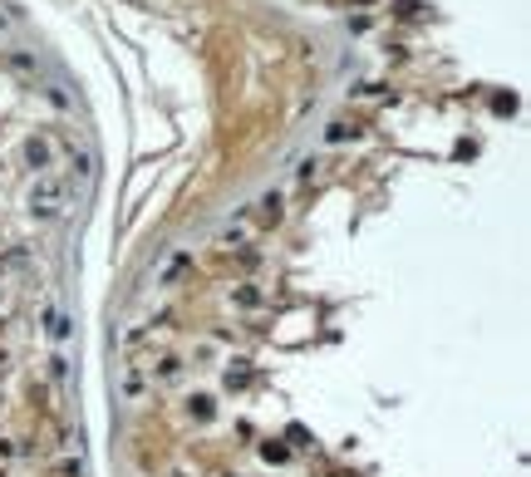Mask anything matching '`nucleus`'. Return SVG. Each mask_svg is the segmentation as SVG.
<instances>
[{
    "mask_svg": "<svg viewBox=\"0 0 531 477\" xmlns=\"http://www.w3.org/2000/svg\"><path fill=\"white\" fill-rule=\"evenodd\" d=\"M25 207H30V216H40V221H50V216H60L64 207H69V177L64 172H35V182H30V192H25Z\"/></svg>",
    "mask_w": 531,
    "mask_h": 477,
    "instance_id": "f257e3e1",
    "label": "nucleus"
},
{
    "mask_svg": "<svg viewBox=\"0 0 531 477\" xmlns=\"http://www.w3.org/2000/svg\"><path fill=\"white\" fill-rule=\"evenodd\" d=\"M25 163H30L35 172H50V167H55V143H50V138H30V143H25Z\"/></svg>",
    "mask_w": 531,
    "mask_h": 477,
    "instance_id": "f03ea898",
    "label": "nucleus"
},
{
    "mask_svg": "<svg viewBox=\"0 0 531 477\" xmlns=\"http://www.w3.org/2000/svg\"><path fill=\"white\" fill-rule=\"evenodd\" d=\"M45 335H50L55 345L69 335V325H64V315H60V305H55V300H45Z\"/></svg>",
    "mask_w": 531,
    "mask_h": 477,
    "instance_id": "7ed1b4c3",
    "label": "nucleus"
},
{
    "mask_svg": "<svg viewBox=\"0 0 531 477\" xmlns=\"http://www.w3.org/2000/svg\"><path fill=\"white\" fill-rule=\"evenodd\" d=\"M212 413H216V408H212V399H207V394H197V399H192V418H202V423H207Z\"/></svg>",
    "mask_w": 531,
    "mask_h": 477,
    "instance_id": "20e7f679",
    "label": "nucleus"
},
{
    "mask_svg": "<svg viewBox=\"0 0 531 477\" xmlns=\"http://www.w3.org/2000/svg\"><path fill=\"white\" fill-rule=\"evenodd\" d=\"M251 379V369H226V389H241Z\"/></svg>",
    "mask_w": 531,
    "mask_h": 477,
    "instance_id": "39448f33",
    "label": "nucleus"
},
{
    "mask_svg": "<svg viewBox=\"0 0 531 477\" xmlns=\"http://www.w3.org/2000/svg\"><path fill=\"white\" fill-rule=\"evenodd\" d=\"M177 374H182V369H177V359H163V369H158V379H167V384H172Z\"/></svg>",
    "mask_w": 531,
    "mask_h": 477,
    "instance_id": "423d86ee",
    "label": "nucleus"
},
{
    "mask_svg": "<svg viewBox=\"0 0 531 477\" xmlns=\"http://www.w3.org/2000/svg\"><path fill=\"white\" fill-rule=\"evenodd\" d=\"M0 35H15V20L6 15V6H0Z\"/></svg>",
    "mask_w": 531,
    "mask_h": 477,
    "instance_id": "0eeeda50",
    "label": "nucleus"
}]
</instances>
